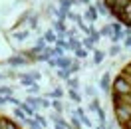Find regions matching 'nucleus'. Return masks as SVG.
Instances as JSON below:
<instances>
[{"label":"nucleus","mask_w":131,"mask_h":129,"mask_svg":"<svg viewBox=\"0 0 131 129\" xmlns=\"http://www.w3.org/2000/svg\"><path fill=\"white\" fill-rule=\"evenodd\" d=\"M0 129H22L18 123H14L12 119H8V117H4L2 113H0Z\"/></svg>","instance_id":"3"},{"label":"nucleus","mask_w":131,"mask_h":129,"mask_svg":"<svg viewBox=\"0 0 131 129\" xmlns=\"http://www.w3.org/2000/svg\"><path fill=\"white\" fill-rule=\"evenodd\" d=\"M111 103L121 129H131V64L115 76L111 88Z\"/></svg>","instance_id":"1"},{"label":"nucleus","mask_w":131,"mask_h":129,"mask_svg":"<svg viewBox=\"0 0 131 129\" xmlns=\"http://www.w3.org/2000/svg\"><path fill=\"white\" fill-rule=\"evenodd\" d=\"M105 4L121 22L131 26V0H105Z\"/></svg>","instance_id":"2"}]
</instances>
